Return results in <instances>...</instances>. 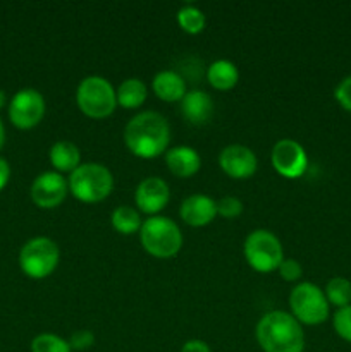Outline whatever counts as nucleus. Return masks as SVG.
I'll list each match as a JSON object with an SVG mask.
<instances>
[{"mask_svg": "<svg viewBox=\"0 0 351 352\" xmlns=\"http://www.w3.org/2000/svg\"><path fill=\"white\" fill-rule=\"evenodd\" d=\"M171 126L162 113L147 110L131 117L124 129V143L140 158H155L167 151Z\"/></svg>", "mask_w": 351, "mask_h": 352, "instance_id": "f257e3e1", "label": "nucleus"}, {"mask_svg": "<svg viewBox=\"0 0 351 352\" xmlns=\"http://www.w3.org/2000/svg\"><path fill=\"white\" fill-rule=\"evenodd\" d=\"M258 344L265 352H303L305 333L301 323L289 313L275 309L265 313L255 329Z\"/></svg>", "mask_w": 351, "mask_h": 352, "instance_id": "f03ea898", "label": "nucleus"}, {"mask_svg": "<svg viewBox=\"0 0 351 352\" xmlns=\"http://www.w3.org/2000/svg\"><path fill=\"white\" fill-rule=\"evenodd\" d=\"M141 246L155 258H171L182 246V234L178 223L169 217L153 215L141 223Z\"/></svg>", "mask_w": 351, "mask_h": 352, "instance_id": "7ed1b4c3", "label": "nucleus"}, {"mask_svg": "<svg viewBox=\"0 0 351 352\" xmlns=\"http://www.w3.org/2000/svg\"><path fill=\"white\" fill-rule=\"evenodd\" d=\"M69 191L76 199L85 203H98L112 192V172L102 164H81L67 179Z\"/></svg>", "mask_w": 351, "mask_h": 352, "instance_id": "20e7f679", "label": "nucleus"}, {"mask_svg": "<svg viewBox=\"0 0 351 352\" xmlns=\"http://www.w3.org/2000/svg\"><path fill=\"white\" fill-rule=\"evenodd\" d=\"M76 102L79 110L93 119H103L110 116L117 107L116 89L109 79L102 76H88L76 89Z\"/></svg>", "mask_w": 351, "mask_h": 352, "instance_id": "39448f33", "label": "nucleus"}, {"mask_svg": "<svg viewBox=\"0 0 351 352\" xmlns=\"http://www.w3.org/2000/svg\"><path fill=\"white\" fill-rule=\"evenodd\" d=\"M243 253L253 270L268 274L277 270L284 260V251L279 237L267 229H257L244 239Z\"/></svg>", "mask_w": 351, "mask_h": 352, "instance_id": "423d86ee", "label": "nucleus"}, {"mask_svg": "<svg viewBox=\"0 0 351 352\" xmlns=\"http://www.w3.org/2000/svg\"><path fill=\"white\" fill-rule=\"evenodd\" d=\"M292 316L305 325H320L329 318V301L326 292L312 282L295 285L289 294Z\"/></svg>", "mask_w": 351, "mask_h": 352, "instance_id": "0eeeda50", "label": "nucleus"}, {"mask_svg": "<svg viewBox=\"0 0 351 352\" xmlns=\"http://www.w3.org/2000/svg\"><path fill=\"white\" fill-rule=\"evenodd\" d=\"M61 251L50 237H33L19 253V267L28 277L45 278L57 268Z\"/></svg>", "mask_w": 351, "mask_h": 352, "instance_id": "6e6552de", "label": "nucleus"}, {"mask_svg": "<svg viewBox=\"0 0 351 352\" xmlns=\"http://www.w3.org/2000/svg\"><path fill=\"white\" fill-rule=\"evenodd\" d=\"M45 116V98L38 89L24 88L12 96L9 105L10 122L19 129H31Z\"/></svg>", "mask_w": 351, "mask_h": 352, "instance_id": "1a4fd4ad", "label": "nucleus"}, {"mask_svg": "<svg viewBox=\"0 0 351 352\" xmlns=\"http://www.w3.org/2000/svg\"><path fill=\"white\" fill-rule=\"evenodd\" d=\"M272 165H274L275 170L282 175V177L288 179H298L305 174L306 167H308V157H306V151L298 141L289 140H279L274 144L270 153Z\"/></svg>", "mask_w": 351, "mask_h": 352, "instance_id": "9d476101", "label": "nucleus"}, {"mask_svg": "<svg viewBox=\"0 0 351 352\" xmlns=\"http://www.w3.org/2000/svg\"><path fill=\"white\" fill-rule=\"evenodd\" d=\"M69 184L58 172H43L31 184V198L40 208H55L65 199Z\"/></svg>", "mask_w": 351, "mask_h": 352, "instance_id": "9b49d317", "label": "nucleus"}, {"mask_svg": "<svg viewBox=\"0 0 351 352\" xmlns=\"http://www.w3.org/2000/svg\"><path fill=\"white\" fill-rule=\"evenodd\" d=\"M219 165L229 177L248 179L257 172L258 160L251 148L244 144H227L219 155Z\"/></svg>", "mask_w": 351, "mask_h": 352, "instance_id": "f8f14e48", "label": "nucleus"}, {"mask_svg": "<svg viewBox=\"0 0 351 352\" xmlns=\"http://www.w3.org/2000/svg\"><path fill=\"white\" fill-rule=\"evenodd\" d=\"M169 198H171V191H169L167 182L160 177H155V175L143 179L138 184L136 192H134L136 206L148 215L162 212L167 206Z\"/></svg>", "mask_w": 351, "mask_h": 352, "instance_id": "ddd939ff", "label": "nucleus"}, {"mask_svg": "<svg viewBox=\"0 0 351 352\" xmlns=\"http://www.w3.org/2000/svg\"><path fill=\"white\" fill-rule=\"evenodd\" d=\"M179 213H181V219L188 226L203 227L215 219L217 205L210 196L196 192V195L184 198V201L181 203V208H179Z\"/></svg>", "mask_w": 351, "mask_h": 352, "instance_id": "4468645a", "label": "nucleus"}, {"mask_svg": "<svg viewBox=\"0 0 351 352\" xmlns=\"http://www.w3.org/2000/svg\"><path fill=\"white\" fill-rule=\"evenodd\" d=\"M181 110L182 116L188 122L195 124V126H202L210 120L213 113V100L210 98L209 93L202 91V89H193L184 95L181 100Z\"/></svg>", "mask_w": 351, "mask_h": 352, "instance_id": "2eb2a0df", "label": "nucleus"}, {"mask_svg": "<svg viewBox=\"0 0 351 352\" xmlns=\"http://www.w3.org/2000/svg\"><path fill=\"white\" fill-rule=\"evenodd\" d=\"M165 164L178 177H191L202 167V158L195 148L174 146L165 151Z\"/></svg>", "mask_w": 351, "mask_h": 352, "instance_id": "dca6fc26", "label": "nucleus"}, {"mask_svg": "<svg viewBox=\"0 0 351 352\" xmlns=\"http://www.w3.org/2000/svg\"><path fill=\"white\" fill-rule=\"evenodd\" d=\"M151 88H153L155 95L164 102H179L188 93L186 79L179 72L171 71V69L157 72L151 81Z\"/></svg>", "mask_w": 351, "mask_h": 352, "instance_id": "f3484780", "label": "nucleus"}, {"mask_svg": "<svg viewBox=\"0 0 351 352\" xmlns=\"http://www.w3.org/2000/svg\"><path fill=\"white\" fill-rule=\"evenodd\" d=\"M48 157H50L52 165L58 172H69L71 174L81 165V153H79V148L72 141L61 140L54 143Z\"/></svg>", "mask_w": 351, "mask_h": 352, "instance_id": "a211bd4d", "label": "nucleus"}, {"mask_svg": "<svg viewBox=\"0 0 351 352\" xmlns=\"http://www.w3.org/2000/svg\"><path fill=\"white\" fill-rule=\"evenodd\" d=\"M206 79L210 85L217 89H231L236 86L237 79H240V71H237L236 64L227 58H219V60L212 62L206 69Z\"/></svg>", "mask_w": 351, "mask_h": 352, "instance_id": "6ab92c4d", "label": "nucleus"}, {"mask_svg": "<svg viewBox=\"0 0 351 352\" xmlns=\"http://www.w3.org/2000/svg\"><path fill=\"white\" fill-rule=\"evenodd\" d=\"M147 85L138 78H129L116 89L117 105L124 109H138L147 100Z\"/></svg>", "mask_w": 351, "mask_h": 352, "instance_id": "aec40b11", "label": "nucleus"}, {"mask_svg": "<svg viewBox=\"0 0 351 352\" xmlns=\"http://www.w3.org/2000/svg\"><path fill=\"white\" fill-rule=\"evenodd\" d=\"M112 226L114 229L119 234H124V236H129V234H134L136 230L141 229V217L138 213V210H134L133 206H117L112 212Z\"/></svg>", "mask_w": 351, "mask_h": 352, "instance_id": "412c9836", "label": "nucleus"}, {"mask_svg": "<svg viewBox=\"0 0 351 352\" xmlns=\"http://www.w3.org/2000/svg\"><path fill=\"white\" fill-rule=\"evenodd\" d=\"M326 298L329 305L337 306V308H346L351 305V282L344 277H334L327 282Z\"/></svg>", "mask_w": 351, "mask_h": 352, "instance_id": "4be33fe9", "label": "nucleus"}, {"mask_svg": "<svg viewBox=\"0 0 351 352\" xmlns=\"http://www.w3.org/2000/svg\"><path fill=\"white\" fill-rule=\"evenodd\" d=\"M178 23L186 33L196 34L200 31H203L206 19L202 9H198L196 6H191V3H186V6H182L178 10Z\"/></svg>", "mask_w": 351, "mask_h": 352, "instance_id": "5701e85b", "label": "nucleus"}, {"mask_svg": "<svg viewBox=\"0 0 351 352\" xmlns=\"http://www.w3.org/2000/svg\"><path fill=\"white\" fill-rule=\"evenodd\" d=\"M31 352H72L69 340L55 333H40L31 340Z\"/></svg>", "mask_w": 351, "mask_h": 352, "instance_id": "b1692460", "label": "nucleus"}, {"mask_svg": "<svg viewBox=\"0 0 351 352\" xmlns=\"http://www.w3.org/2000/svg\"><path fill=\"white\" fill-rule=\"evenodd\" d=\"M334 330L343 340L351 344V305L346 308L337 309L332 320Z\"/></svg>", "mask_w": 351, "mask_h": 352, "instance_id": "393cba45", "label": "nucleus"}, {"mask_svg": "<svg viewBox=\"0 0 351 352\" xmlns=\"http://www.w3.org/2000/svg\"><path fill=\"white\" fill-rule=\"evenodd\" d=\"M217 205V213L226 219H234V217L241 215L243 212V203L236 196H224L219 201H215Z\"/></svg>", "mask_w": 351, "mask_h": 352, "instance_id": "a878e982", "label": "nucleus"}, {"mask_svg": "<svg viewBox=\"0 0 351 352\" xmlns=\"http://www.w3.org/2000/svg\"><path fill=\"white\" fill-rule=\"evenodd\" d=\"M277 270H279V274H281V277L288 282L298 280L303 274L301 265H299L296 260H292V258H284V260H282V263L279 265Z\"/></svg>", "mask_w": 351, "mask_h": 352, "instance_id": "bb28decb", "label": "nucleus"}, {"mask_svg": "<svg viewBox=\"0 0 351 352\" xmlns=\"http://www.w3.org/2000/svg\"><path fill=\"white\" fill-rule=\"evenodd\" d=\"M95 344V336L89 330H76L69 339L72 351H86Z\"/></svg>", "mask_w": 351, "mask_h": 352, "instance_id": "cd10ccee", "label": "nucleus"}, {"mask_svg": "<svg viewBox=\"0 0 351 352\" xmlns=\"http://www.w3.org/2000/svg\"><path fill=\"white\" fill-rule=\"evenodd\" d=\"M334 96H336L337 103H339L344 110L351 112V76L344 78L343 81L337 85Z\"/></svg>", "mask_w": 351, "mask_h": 352, "instance_id": "c85d7f7f", "label": "nucleus"}, {"mask_svg": "<svg viewBox=\"0 0 351 352\" xmlns=\"http://www.w3.org/2000/svg\"><path fill=\"white\" fill-rule=\"evenodd\" d=\"M181 352H212V351H210V347L206 346V342H203V340L191 339L188 340V342H184Z\"/></svg>", "mask_w": 351, "mask_h": 352, "instance_id": "c756f323", "label": "nucleus"}, {"mask_svg": "<svg viewBox=\"0 0 351 352\" xmlns=\"http://www.w3.org/2000/svg\"><path fill=\"white\" fill-rule=\"evenodd\" d=\"M10 177V167H9V162L6 158L0 157V191L7 186Z\"/></svg>", "mask_w": 351, "mask_h": 352, "instance_id": "7c9ffc66", "label": "nucleus"}, {"mask_svg": "<svg viewBox=\"0 0 351 352\" xmlns=\"http://www.w3.org/2000/svg\"><path fill=\"white\" fill-rule=\"evenodd\" d=\"M3 143H6V129H3L2 119H0V148L3 146Z\"/></svg>", "mask_w": 351, "mask_h": 352, "instance_id": "2f4dec72", "label": "nucleus"}, {"mask_svg": "<svg viewBox=\"0 0 351 352\" xmlns=\"http://www.w3.org/2000/svg\"><path fill=\"white\" fill-rule=\"evenodd\" d=\"M3 105H6V93H3L2 89H0V109H2Z\"/></svg>", "mask_w": 351, "mask_h": 352, "instance_id": "473e14b6", "label": "nucleus"}]
</instances>
